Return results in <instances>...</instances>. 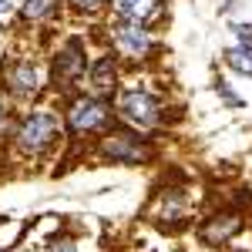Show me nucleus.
<instances>
[{
    "label": "nucleus",
    "instance_id": "obj_6",
    "mask_svg": "<svg viewBox=\"0 0 252 252\" xmlns=\"http://www.w3.org/2000/svg\"><path fill=\"white\" fill-rule=\"evenodd\" d=\"M94 152L101 161H111V165H148L155 155V145L148 141V135L125 125V128H111L108 135L97 138Z\"/></svg>",
    "mask_w": 252,
    "mask_h": 252
},
{
    "label": "nucleus",
    "instance_id": "obj_4",
    "mask_svg": "<svg viewBox=\"0 0 252 252\" xmlns=\"http://www.w3.org/2000/svg\"><path fill=\"white\" fill-rule=\"evenodd\" d=\"M0 88L7 91L10 101L27 104V101H37V97L51 88V71H47V64L40 58L27 54V58H17V61H10V64L3 67Z\"/></svg>",
    "mask_w": 252,
    "mask_h": 252
},
{
    "label": "nucleus",
    "instance_id": "obj_3",
    "mask_svg": "<svg viewBox=\"0 0 252 252\" xmlns=\"http://www.w3.org/2000/svg\"><path fill=\"white\" fill-rule=\"evenodd\" d=\"M115 111L121 115V121L128 128H135L141 135H152L158 131L165 121H168V108H165V97L145 88V84H131V88H121L115 97Z\"/></svg>",
    "mask_w": 252,
    "mask_h": 252
},
{
    "label": "nucleus",
    "instance_id": "obj_12",
    "mask_svg": "<svg viewBox=\"0 0 252 252\" xmlns=\"http://www.w3.org/2000/svg\"><path fill=\"white\" fill-rule=\"evenodd\" d=\"M64 0H20V20L24 24H51L61 14Z\"/></svg>",
    "mask_w": 252,
    "mask_h": 252
},
{
    "label": "nucleus",
    "instance_id": "obj_7",
    "mask_svg": "<svg viewBox=\"0 0 252 252\" xmlns=\"http://www.w3.org/2000/svg\"><path fill=\"white\" fill-rule=\"evenodd\" d=\"M111 54L118 61H148L158 51V37L152 34L148 24H128V20H115L111 31Z\"/></svg>",
    "mask_w": 252,
    "mask_h": 252
},
{
    "label": "nucleus",
    "instance_id": "obj_10",
    "mask_svg": "<svg viewBox=\"0 0 252 252\" xmlns=\"http://www.w3.org/2000/svg\"><path fill=\"white\" fill-rule=\"evenodd\" d=\"M118 78H121V64H118L115 54H101L97 61H91V67H88V91L97 97H108V101H115L118 97Z\"/></svg>",
    "mask_w": 252,
    "mask_h": 252
},
{
    "label": "nucleus",
    "instance_id": "obj_14",
    "mask_svg": "<svg viewBox=\"0 0 252 252\" xmlns=\"http://www.w3.org/2000/svg\"><path fill=\"white\" fill-rule=\"evenodd\" d=\"M225 64H229L232 71H239V74L252 78V51H246V47H232V51H225Z\"/></svg>",
    "mask_w": 252,
    "mask_h": 252
},
{
    "label": "nucleus",
    "instance_id": "obj_15",
    "mask_svg": "<svg viewBox=\"0 0 252 252\" xmlns=\"http://www.w3.org/2000/svg\"><path fill=\"white\" fill-rule=\"evenodd\" d=\"M20 20V0H0V27H10Z\"/></svg>",
    "mask_w": 252,
    "mask_h": 252
},
{
    "label": "nucleus",
    "instance_id": "obj_9",
    "mask_svg": "<svg viewBox=\"0 0 252 252\" xmlns=\"http://www.w3.org/2000/svg\"><path fill=\"white\" fill-rule=\"evenodd\" d=\"M242 232V215L235 209H222V212L209 215L202 225H198V239L212 249H222L225 242H232L235 235Z\"/></svg>",
    "mask_w": 252,
    "mask_h": 252
},
{
    "label": "nucleus",
    "instance_id": "obj_17",
    "mask_svg": "<svg viewBox=\"0 0 252 252\" xmlns=\"http://www.w3.org/2000/svg\"><path fill=\"white\" fill-rule=\"evenodd\" d=\"M7 128H10V97L0 88V131H7Z\"/></svg>",
    "mask_w": 252,
    "mask_h": 252
},
{
    "label": "nucleus",
    "instance_id": "obj_20",
    "mask_svg": "<svg viewBox=\"0 0 252 252\" xmlns=\"http://www.w3.org/2000/svg\"><path fill=\"white\" fill-rule=\"evenodd\" d=\"M0 222H3V219H0Z\"/></svg>",
    "mask_w": 252,
    "mask_h": 252
},
{
    "label": "nucleus",
    "instance_id": "obj_1",
    "mask_svg": "<svg viewBox=\"0 0 252 252\" xmlns=\"http://www.w3.org/2000/svg\"><path fill=\"white\" fill-rule=\"evenodd\" d=\"M61 131H64V121L58 111L51 108H31L17 118L14 125V152L20 158H44L58 148Z\"/></svg>",
    "mask_w": 252,
    "mask_h": 252
},
{
    "label": "nucleus",
    "instance_id": "obj_8",
    "mask_svg": "<svg viewBox=\"0 0 252 252\" xmlns=\"http://www.w3.org/2000/svg\"><path fill=\"white\" fill-rule=\"evenodd\" d=\"M189 215H192V198H189V192L182 185L161 189L155 195V202H152V209H148V219L155 222L158 229H165V232L182 229L189 222Z\"/></svg>",
    "mask_w": 252,
    "mask_h": 252
},
{
    "label": "nucleus",
    "instance_id": "obj_2",
    "mask_svg": "<svg viewBox=\"0 0 252 252\" xmlns=\"http://www.w3.org/2000/svg\"><path fill=\"white\" fill-rule=\"evenodd\" d=\"M115 101L81 91V94H71L64 108V128L71 138H101L115 128Z\"/></svg>",
    "mask_w": 252,
    "mask_h": 252
},
{
    "label": "nucleus",
    "instance_id": "obj_18",
    "mask_svg": "<svg viewBox=\"0 0 252 252\" xmlns=\"http://www.w3.org/2000/svg\"><path fill=\"white\" fill-rule=\"evenodd\" d=\"M51 252H81V249H78L74 239H58V242L51 246Z\"/></svg>",
    "mask_w": 252,
    "mask_h": 252
},
{
    "label": "nucleus",
    "instance_id": "obj_19",
    "mask_svg": "<svg viewBox=\"0 0 252 252\" xmlns=\"http://www.w3.org/2000/svg\"><path fill=\"white\" fill-rule=\"evenodd\" d=\"M0 252H7V249H0Z\"/></svg>",
    "mask_w": 252,
    "mask_h": 252
},
{
    "label": "nucleus",
    "instance_id": "obj_16",
    "mask_svg": "<svg viewBox=\"0 0 252 252\" xmlns=\"http://www.w3.org/2000/svg\"><path fill=\"white\" fill-rule=\"evenodd\" d=\"M232 34L239 37V47L252 51V24H232Z\"/></svg>",
    "mask_w": 252,
    "mask_h": 252
},
{
    "label": "nucleus",
    "instance_id": "obj_11",
    "mask_svg": "<svg viewBox=\"0 0 252 252\" xmlns=\"http://www.w3.org/2000/svg\"><path fill=\"white\" fill-rule=\"evenodd\" d=\"M111 10L118 20H128V24H155L165 14V0H111Z\"/></svg>",
    "mask_w": 252,
    "mask_h": 252
},
{
    "label": "nucleus",
    "instance_id": "obj_13",
    "mask_svg": "<svg viewBox=\"0 0 252 252\" xmlns=\"http://www.w3.org/2000/svg\"><path fill=\"white\" fill-rule=\"evenodd\" d=\"M67 7H71V14H78V17H101L108 7H111V0H64Z\"/></svg>",
    "mask_w": 252,
    "mask_h": 252
},
{
    "label": "nucleus",
    "instance_id": "obj_5",
    "mask_svg": "<svg viewBox=\"0 0 252 252\" xmlns=\"http://www.w3.org/2000/svg\"><path fill=\"white\" fill-rule=\"evenodd\" d=\"M88 67H91V58H88V47H84V37H64L58 51L47 61V71H51V88L58 94H74L78 84L88 81Z\"/></svg>",
    "mask_w": 252,
    "mask_h": 252
}]
</instances>
